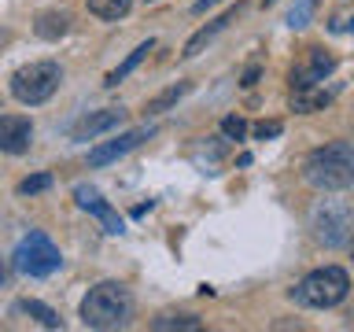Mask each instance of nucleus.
<instances>
[{
  "label": "nucleus",
  "instance_id": "393cba45",
  "mask_svg": "<svg viewBox=\"0 0 354 332\" xmlns=\"http://www.w3.org/2000/svg\"><path fill=\"white\" fill-rule=\"evenodd\" d=\"M214 4H221V0H199V4H196L192 11H207V8H214Z\"/></svg>",
  "mask_w": 354,
  "mask_h": 332
},
{
  "label": "nucleus",
  "instance_id": "9b49d317",
  "mask_svg": "<svg viewBox=\"0 0 354 332\" xmlns=\"http://www.w3.org/2000/svg\"><path fill=\"white\" fill-rule=\"evenodd\" d=\"M122 118H126V111H118V107L93 111V115H85V118H82V122H77V126L71 129V137H74V140H93V137H100V133L115 129Z\"/></svg>",
  "mask_w": 354,
  "mask_h": 332
},
{
  "label": "nucleus",
  "instance_id": "aec40b11",
  "mask_svg": "<svg viewBox=\"0 0 354 332\" xmlns=\"http://www.w3.org/2000/svg\"><path fill=\"white\" fill-rule=\"evenodd\" d=\"M314 11H317V0H299V4L288 11V26L292 30H303L310 19H314Z\"/></svg>",
  "mask_w": 354,
  "mask_h": 332
},
{
  "label": "nucleus",
  "instance_id": "a878e982",
  "mask_svg": "<svg viewBox=\"0 0 354 332\" xmlns=\"http://www.w3.org/2000/svg\"><path fill=\"white\" fill-rule=\"evenodd\" d=\"M347 30H351V33H354V19H351V22H347Z\"/></svg>",
  "mask_w": 354,
  "mask_h": 332
},
{
  "label": "nucleus",
  "instance_id": "4be33fe9",
  "mask_svg": "<svg viewBox=\"0 0 354 332\" xmlns=\"http://www.w3.org/2000/svg\"><path fill=\"white\" fill-rule=\"evenodd\" d=\"M221 133H225L229 140H240L243 133H248V122L236 118V115H229V118H221Z\"/></svg>",
  "mask_w": 354,
  "mask_h": 332
},
{
  "label": "nucleus",
  "instance_id": "bb28decb",
  "mask_svg": "<svg viewBox=\"0 0 354 332\" xmlns=\"http://www.w3.org/2000/svg\"><path fill=\"white\" fill-rule=\"evenodd\" d=\"M351 259H354V243H351Z\"/></svg>",
  "mask_w": 354,
  "mask_h": 332
},
{
  "label": "nucleus",
  "instance_id": "a211bd4d",
  "mask_svg": "<svg viewBox=\"0 0 354 332\" xmlns=\"http://www.w3.org/2000/svg\"><path fill=\"white\" fill-rule=\"evenodd\" d=\"M155 332H166V329H185V332H199V317L192 314H166V317H155L151 321Z\"/></svg>",
  "mask_w": 354,
  "mask_h": 332
},
{
  "label": "nucleus",
  "instance_id": "b1692460",
  "mask_svg": "<svg viewBox=\"0 0 354 332\" xmlns=\"http://www.w3.org/2000/svg\"><path fill=\"white\" fill-rule=\"evenodd\" d=\"M254 77H259V66H251V71L243 74V85H254Z\"/></svg>",
  "mask_w": 354,
  "mask_h": 332
},
{
  "label": "nucleus",
  "instance_id": "1a4fd4ad",
  "mask_svg": "<svg viewBox=\"0 0 354 332\" xmlns=\"http://www.w3.org/2000/svg\"><path fill=\"white\" fill-rule=\"evenodd\" d=\"M148 137H151V129H129V133H122L118 140H107V144H100V148L88 151V166H107V163H115V159H122L126 151L140 148Z\"/></svg>",
  "mask_w": 354,
  "mask_h": 332
},
{
  "label": "nucleus",
  "instance_id": "cd10ccee",
  "mask_svg": "<svg viewBox=\"0 0 354 332\" xmlns=\"http://www.w3.org/2000/svg\"><path fill=\"white\" fill-rule=\"evenodd\" d=\"M144 4H151V0H144Z\"/></svg>",
  "mask_w": 354,
  "mask_h": 332
},
{
  "label": "nucleus",
  "instance_id": "6ab92c4d",
  "mask_svg": "<svg viewBox=\"0 0 354 332\" xmlns=\"http://www.w3.org/2000/svg\"><path fill=\"white\" fill-rule=\"evenodd\" d=\"M185 93H188V82H181V85H170V89H166V93H159L155 100H148V107H144V111H148V115H159V111L174 107L177 100L185 96Z\"/></svg>",
  "mask_w": 354,
  "mask_h": 332
},
{
  "label": "nucleus",
  "instance_id": "dca6fc26",
  "mask_svg": "<svg viewBox=\"0 0 354 332\" xmlns=\"http://www.w3.org/2000/svg\"><path fill=\"white\" fill-rule=\"evenodd\" d=\"M19 310H22V314H30V317L37 321V325H44V329H63V321L55 317V310L44 306V303H37V299H22Z\"/></svg>",
  "mask_w": 354,
  "mask_h": 332
},
{
  "label": "nucleus",
  "instance_id": "20e7f679",
  "mask_svg": "<svg viewBox=\"0 0 354 332\" xmlns=\"http://www.w3.org/2000/svg\"><path fill=\"white\" fill-rule=\"evenodd\" d=\"M59 85H63V66L52 63V59L30 63V66H22V71L11 74V96H15L19 104H30V107L52 100Z\"/></svg>",
  "mask_w": 354,
  "mask_h": 332
},
{
  "label": "nucleus",
  "instance_id": "ddd939ff",
  "mask_svg": "<svg viewBox=\"0 0 354 332\" xmlns=\"http://www.w3.org/2000/svg\"><path fill=\"white\" fill-rule=\"evenodd\" d=\"M151 48H155V41H144V44H137V48H133V52L126 55V59H122V63L115 66V71H111V74L104 77V85H107V89H115L118 82H126V77H129L133 71H137V66H140L144 59H148V52H151Z\"/></svg>",
  "mask_w": 354,
  "mask_h": 332
},
{
  "label": "nucleus",
  "instance_id": "2eb2a0df",
  "mask_svg": "<svg viewBox=\"0 0 354 332\" xmlns=\"http://www.w3.org/2000/svg\"><path fill=\"white\" fill-rule=\"evenodd\" d=\"M332 100V93H325V89L310 85V89H292V111H299V115H310V111H321Z\"/></svg>",
  "mask_w": 354,
  "mask_h": 332
},
{
  "label": "nucleus",
  "instance_id": "6e6552de",
  "mask_svg": "<svg viewBox=\"0 0 354 332\" xmlns=\"http://www.w3.org/2000/svg\"><path fill=\"white\" fill-rule=\"evenodd\" d=\"M336 71V55H328L325 48H310L303 63L292 66V89H310L317 82H325V74Z\"/></svg>",
  "mask_w": 354,
  "mask_h": 332
},
{
  "label": "nucleus",
  "instance_id": "f3484780",
  "mask_svg": "<svg viewBox=\"0 0 354 332\" xmlns=\"http://www.w3.org/2000/svg\"><path fill=\"white\" fill-rule=\"evenodd\" d=\"M88 11L96 19H107V22H118L129 15V0H88Z\"/></svg>",
  "mask_w": 354,
  "mask_h": 332
},
{
  "label": "nucleus",
  "instance_id": "f8f14e48",
  "mask_svg": "<svg viewBox=\"0 0 354 332\" xmlns=\"http://www.w3.org/2000/svg\"><path fill=\"white\" fill-rule=\"evenodd\" d=\"M240 11H243L240 4H236V8H229L225 15H221V19H214V22H210V26H203L199 33H192V37H188V44H185V55H188V59H192V55H199V52H203L207 44H210V41H214V37H218L221 30L229 26V22H236V15H240Z\"/></svg>",
  "mask_w": 354,
  "mask_h": 332
},
{
  "label": "nucleus",
  "instance_id": "412c9836",
  "mask_svg": "<svg viewBox=\"0 0 354 332\" xmlns=\"http://www.w3.org/2000/svg\"><path fill=\"white\" fill-rule=\"evenodd\" d=\"M44 188H52V177L48 174H33V177H26V181L19 185V192L22 196H37V192H44Z\"/></svg>",
  "mask_w": 354,
  "mask_h": 332
},
{
  "label": "nucleus",
  "instance_id": "423d86ee",
  "mask_svg": "<svg viewBox=\"0 0 354 332\" xmlns=\"http://www.w3.org/2000/svg\"><path fill=\"white\" fill-rule=\"evenodd\" d=\"M59 248L44 237V232H30V237H22L19 240V248L15 255H11V266H15L19 273H26V277H48L59 270Z\"/></svg>",
  "mask_w": 354,
  "mask_h": 332
},
{
  "label": "nucleus",
  "instance_id": "7ed1b4c3",
  "mask_svg": "<svg viewBox=\"0 0 354 332\" xmlns=\"http://www.w3.org/2000/svg\"><path fill=\"white\" fill-rule=\"evenodd\" d=\"M347 292H351L347 270H339V266H321V270H314L310 277H303L299 288H292V299H295V303H303V306L325 310V306L343 303Z\"/></svg>",
  "mask_w": 354,
  "mask_h": 332
},
{
  "label": "nucleus",
  "instance_id": "39448f33",
  "mask_svg": "<svg viewBox=\"0 0 354 332\" xmlns=\"http://www.w3.org/2000/svg\"><path fill=\"white\" fill-rule=\"evenodd\" d=\"M310 225L325 248H343L354 232V203L351 199H321L310 210Z\"/></svg>",
  "mask_w": 354,
  "mask_h": 332
},
{
  "label": "nucleus",
  "instance_id": "0eeeda50",
  "mask_svg": "<svg viewBox=\"0 0 354 332\" xmlns=\"http://www.w3.org/2000/svg\"><path fill=\"white\" fill-rule=\"evenodd\" d=\"M74 199H77V207H82V210H88L93 218H100V225H104V229L111 232V237L126 232V225H122V218H118V210L111 207V203L96 192L93 185H77V188H74Z\"/></svg>",
  "mask_w": 354,
  "mask_h": 332
},
{
  "label": "nucleus",
  "instance_id": "9d476101",
  "mask_svg": "<svg viewBox=\"0 0 354 332\" xmlns=\"http://www.w3.org/2000/svg\"><path fill=\"white\" fill-rule=\"evenodd\" d=\"M33 140V122L22 115H4L0 118V148L8 155H22Z\"/></svg>",
  "mask_w": 354,
  "mask_h": 332
},
{
  "label": "nucleus",
  "instance_id": "4468645a",
  "mask_svg": "<svg viewBox=\"0 0 354 332\" xmlns=\"http://www.w3.org/2000/svg\"><path fill=\"white\" fill-rule=\"evenodd\" d=\"M33 30H37V37L44 41H59L66 30H71V15L66 11H44V15H37V22H33Z\"/></svg>",
  "mask_w": 354,
  "mask_h": 332
},
{
  "label": "nucleus",
  "instance_id": "f03ea898",
  "mask_svg": "<svg viewBox=\"0 0 354 332\" xmlns=\"http://www.w3.org/2000/svg\"><path fill=\"white\" fill-rule=\"evenodd\" d=\"M129 317H133V295L118 281H100L82 299L85 329H122Z\"/></svg>",
  "mask_w": 354,
  "mask_h": 332
},
{
  "label": "nucleus",
  "instance_id": "5701e85b",
  "mask_svg": "<svg viewBox=\"0 0 354 332\" xmlns=\"http://www.w3.org/2000/svg\"><path fill=\"white\" fill-rule=\"evenodd\" d=\"M281 122H277V118H270V122H259V126H254V137H259V140H270V137H281Z\"/></svg>",
  "mask_w": 354,
  "mask_h": 332
},
{
  "label": "nucleus",
  "instance_id": "f257e3e1",
  "mask_svg": "<svg viewBox=\"0 0 354 332\" xmlns=\"http://www.w3.org/2000/svg\"><path fill=\"white\" fill-rule=\"evenodd\" d=\"M306 181L321 188V192H339V188H351L354 185V148L347 140H332V144H321L306 155V166H303Z\"/></svg>",
  "mask_w": 354,
  "mask_h": 332
}]
</instances>
